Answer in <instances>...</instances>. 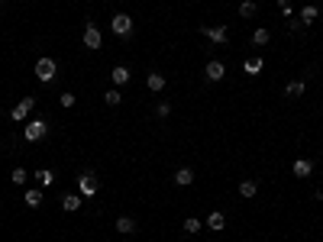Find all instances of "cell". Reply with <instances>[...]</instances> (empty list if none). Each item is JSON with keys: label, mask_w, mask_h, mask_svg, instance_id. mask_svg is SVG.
I'll return each mask as SVG.
<instances>
[{"label": "cell", "mask_w": 323, "mask_h": 242, "mask_svg": "<svg viewBox=\"0 0 323 242\" xmlns=\"http://www.w3.org/2000/svg\"><path fill=\"white\" fill-rule=\"evenodd\" d=\"M155 116H159V120L171 116V103H168V100H159V107H155Z\"/></svg>", "instance_id": "4316f807"}, {"label": "cell", "mask_w": 323, "mask_h": 242, "mask_svg": "<svg viewBox=\"0 0 323 242\" xmlns=\"http://www.w3.org/2000/svg\"><path fill=\"white\" fill-rule=\"evenodd\" d=\"M285 26H288V32H301V29H304V23H301V19H294V16H288Z\"/></svg>", "instance_id": "83f0119b"}, {"label": "cell", "mask_w": 323, "mask_h": 242, "mask_svg": "<svg viewBox=\"0 0 323 242\" xmlns=\"http://www.w3.org/2000/svg\"><path fill=\"white\" fill-rule=\"evenodd\" d=\"M129 78H133V74H129V68H126V65H116L113 71H110V81H113L116 87H123V84H126Z\"/></svg>", "instance_id": "30bf717a"}, {"label": "cell", "mask_w": 323, "mask_h": 242, "mask_svg": "<svg viewBox=\"0 0 323 242\" xmlns=\"http://www.w3.org/2000/svg\"><path fill=\"white\" fill-rule=\"evenodd\" d=\"M269 29H256V32H252V42H256V45H269Z\"/></svg>", "instance_id": "d4e9b609"}, {"label": "cell", "mask_w": 323, "mask_h": 242, "mask_svg": "<svg viewBox=\"0 0 323 242\" xmlns=\"http://www.w3.org/2000/svg\"><path fill=\"white\" fill-rule=\"evenodd\" d=\"M317 16H320V10H317V3H307L304 10H301V23L304 26H311V23H317Z\"/></svg>", "instance_id": "2e32d148"}, {"label": "cell", "mask_w": 323, "mask_h": 242, "mask_svg": "<svg viewBox=\"0 0 323 242\" xmlns=\"http://www.w3.org/2000/svg\"><path fill=\"white\" fill-rule=\"evenodd\" d=\"M146 84H149V91H152V94H159V91H165V74H162V71H149Z\"/></svg>", "instance_id": "8fae6325"}, {"label": "cell", "mask_w": 323, "mask_h": 242, "mask_svg": "<svg viewBox=\"0 0 323 242\" xmlns=\"http://www.w3.org/2000/svg\"><path fill=\"white\" fill-rule=\"evenodd\" d=\"M0 149H3V142H0Z\"/></svg>", "instance_id": "4dcf8cb0"}, {"label": "cell", "mask_w": 323, "mask_h": 242, "mask_svg": "<svg viewBox=\"0 0 323 242\" xmlns=\"http://www.w3.org/2000/svg\"><path fill=\"white\" fill-rule=\"evenodd\" d=\"M278 10L285 13V19H288V16H291V0H278Z\"/></svg>", "instance_id": "f1b7e54d"}, {"label": "cell", "mask_w": 323, "mask_h": 242, "mask_svg": "<svg viewBox=\"0 0 323 242\" xmlns=\"http://www.w3.org/2000/svg\"><path fill=\"white\" fill-rule=\"evenodd\" d=\"M120 100H123V94L116 91V87H110V91L104 94V103H107V107H116V103H120Z\"/></svg>", "instance_id": "cb8c5ba5"}, {"label": "cell", "mask_w": 323, "mask_h": 242, "mask_svg": "<svg viewBox=\"0 0 323 242\" xmlns=\"http://www.w3.org/2000/svg\"><path fill=\"white\" fill-rule=\"evenodd\" d=\"M304 91H307L304 81H288V87H285V94H288V97H301Z\"/></svg>", "instance_id": "ffe728a7"}, {"label": "cell", "mask_w": 323, "mask_h": 242, "mask_svg": "<svg viewBox=\"0 0 323 242\" xmlns=\"http://www.w3.org/2000/svg\"><path fill=\"white\" fill-rule=\"evenodd\" d=\"M262 68H265V61H262V58H259V55H256V58H246V65H243V71H246V74H249V78H256V74H259V71H262Z\"/></svg>", "instance_id": "ac0fdd59"}, {"label": "cell", "mask_w": 323, "mask_h": 242, "mask_svg": "<svg viewBox=\"0 0 323 242\" xmlns=\"http://www.w3.org/2000/svg\"><path fill=\"white\" fill-rule=\"evenodd\" d=\"M36 181H39V188H49V184H55V175L49 168H39L36 171Z\"/></svg>", "instance_id": "44dd1931"}, {"label": "cell", "mask_w": 323, "mask_h": 242, "mask_svg": "<svg viewBox=\"0 0 323 242\" xmlns=\"http://www.w3.org/2000/svg\"><path fill=\"white\" fill-rule=\"evenodd\" d=\"M197 230H204V223L197 217H188V220H184V233H197Z\"/></svg>", "instance_id": "484cf974"}, {"label": "cell", "mask_w": 323, "mask_h": 242, "mask_svg": "<svg viewBox=\"0 0 323 242\" xmlns=\"http://www.w3.org/2000/svg\"><path fill=\"white\" fill-rule=\"evenodd\" d=\"M10 181L13 184H26V181H29V171H26V168H13L10 171Z\"/></svg>", "instance_id": "603a6c76"}, {"label": "cell", "mask_w": 323, "mask_h": 242, "mask_svg": "<svg viewBox=\"0 0 323 242\" xmlns=\"http://www.w3.org/2000/svg\"><path fill=\"white\" fill-rule=\"evenodd\" d=\"M204 78H207V81H223L226 78V65H223V61H207V68H204Z\"/></svg>", "instance_id": "ba28073f"}, {"label": "cell", "mask_w": 323, "mask_h": 242, "mask_svg": "<svg viewBox=\"0 0 323 242\" xmlns=\"http://www.w3.org/2000/svg\"><path fill=\"white\" fill-rule=\"evenodd\" d=\"M256 191H259V184L252 181V178H246V181H239V197L252 200V197H256Z\"/></svg>", "instance_id": "d6986e66"}, {"label": "cell", "mask_w": 323, "mask_h": 242, "mask_svg": "<svg viewBox=\"0 0 323 242\" xmlns=\"http://www.w3.org/2000/svg\"><path fill=\"white\" fill-rule=\"evenodd\" d=\"M100 45H104V32L97 29V23H84V48L97 52Z\"/></svg>", "instance_id": "277c9868"}, {"label": "cell", "mask_w": 323, "mask_h": 242, "mask_svg": "<svg viewBox=\"0 0 323 242\" xmlns=\"http://www.w3.org/2000/svg\"><path fill=\"white\" fill-rule=\"evenodd\" d=\"M81 204H84V197H81V194H65V197H61V207H65L68 213L81 210Z\"/></svg>", "instance_id": "4fadbf2b"}, {"label": "cell", "mask_w": 323, "mask_h": 242, "mask_svg": "<svg viewBox=\"0 0 323 242\" xmlns=\"http://www.w3.org/2000/svg\"><path fill=\"white\" fill-rule=\"evenodd\" d=\"M97 188H100V184H97V178H94L91 171H84V175L78 178V194H81V197H94Z\"/></svg>", "instance_id": "5b68a950"}, {"label": "cell", "mask_w": 323, "mask_h": 242, "mask_svg": "<svg viewBox=\"0 0 323 242\" xmlns=\"http://www.w3.org/2000/svg\"><path fill=\"white\" fill-rule=\"evenodd\" d=\"M32 107H36V97H23V100H19L16 107L10 110V116H13L16 123H26V116H29V110H32Z\"/></svg>", "instance_id": "8992f818"}, {"label": "cell", "mask_w": 323, "mask_h": 242, "mask_svg": "<svg viewBox=\"0 0 323 242\" xmlns=\"http://www.w3.org/2000/svg\"><path fill=\"white\" fill-rule=\"evenodd\" d=\"M136 230H139V226H136L133 217H120V220H116V233H123V236H133Z\"/></svg>", "instance_id": "7c38bea8"}, {"label": "cell", "mask_w": 323, "mask_h": 242, "mask_svg": "<svg viewBox=\"0 0 323 242\" xmlns=\"http://www.w3.org/2000/svg\"><path fill=\"white\" fill-rule=\"evenodd\" d=\"M32 71H36V78L42 81V84H49V81L55 78V71H58V65H55V58H39Z\"/></svg>", "instance_id": "3957f363"}, {"label": "cell", "mask_w": 323, "mask_h": 242, "mask_svg": "<svg viewBox=\"0 0 323 242\" xmlns=\"http://www.w3.org/2000/svg\"><path fill=\"white\" fill-rule=\"evenodd\" d=\"M133 26L136 23H133V16H129V13H113V19H110V29H113L120 39H126L129 32H133Z\"/></svg>", "instance_id": "7a4b0ae2"}, {"label": "cell", "mask_w": 323, "mask_h": 242, "mask_svg": "<svg viewBox=\"0 0 323 242\" xmlns=\"http://www.w3.org/2000/svg\"><path fill=\"white\" fill-rule=\"evenodd\" d=\"M204 226H210L214 233H220V230H226V217L220 210H210V217H207V223H204Z\"/></svg>", "instance_id": "5bb4252c"}, {"label": "cell", "mask_w": 323, "mask_h": 242, "mask_svg": "<svg viewBox=\"0 0 323 242\" xmlns=\"http://www.w3.org/2000/svg\"><path fill=\"white\" fill-rule=\"evenodd\" d=\"M291 171H294V178H311L314 175V162L311 158H298V162L291 165Z\"/></svg>", "instance_id": "9c48e42d"}, {"label": "cell", "mask_w": 323, "mask_h": 242, "mask_svg": "<svg viewBox=\"0 0 323 242\" xmlns=\"http://www.w3.org/2000/svg\"><path fill=\"white\" fill-rule=\"evenodd\" d=\"M256 10H259V6L252 3V0H243V3H239V16H243V19H252V16H256Z\"/></svg>", "instance_id": "7402d4cb"}, {"label": "cell", "mask_w": 323, "mask_h": 242, "mask_svg": "<svg viewBox=\"0 0 323 242\" xmlns=\"http://www.w3.org/2000/svg\"><path fill=\"white\" fill-rule=\"evenodd\" d=\"M201 32L210 39V42H217V45H226V39H230V29H226V26H204Z\"/></svg>", "instance_id": "52a82bcc"}, {"label": "cell", "mask_w": 323, "mask_h": 242, "mask_svg": "<svg viewBox=\"0 0 323 242\" xmlns=\"http://www.w3.org/2000/svg\"><path fill=\"white\" fill-rule=\"evenodd\" d=\"M61 107H74V94H61Z\"/></svg>", "instance_id": "f546056e"}, {"label": "cell", "mask_w": 323, "mask_h": 242, "mask_svg": "<svg viewBox=\"0 0 323 242\" xmlns=\"http://www.w3.org/2000/svg\"><path fill=\"white\" fill-rule=\"evenodd\" d=\"M23 136H26V142H42L45 136H49V123L45 120H26Z\"/></svg>", "instance_id": "6da1fadb"}, {"label": "cell", "mask_w": 323, "mask_h": 242, "mask_svg": "<svg viewBox=\"0 0 323 242\" xmlns=\"http://www.w3.org/2000/svg\"><path fill=\"white\" fill-rule=\"evenodd\" d=\"M175 184H178V188H188V184H194V171H191V168H178V171H175Z\"/></svg>", "instance_id": "e0dca14e"}, {"label": "cell", "mask_w": 323, "mask_h": 242, "mask_svg": "<svg viewBox=\"0 0 323 242\" xmlns=\"http://www.w3.org/2000/svg\"><path fill=\"white\" fill-rule=\"evenodd\" d=\"M23 204L29 207V210H36V207H42V191H36V188H29L23 194Z\"/></svg>", "instance_id": "9a60e30c"}]
</instances>
